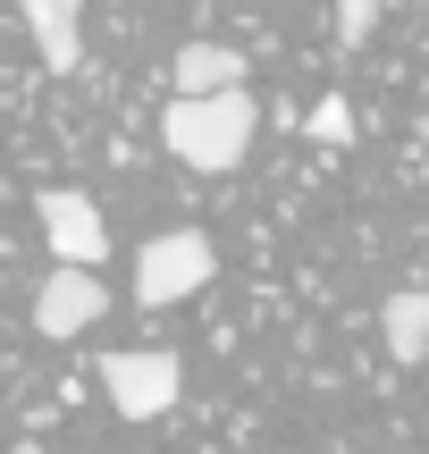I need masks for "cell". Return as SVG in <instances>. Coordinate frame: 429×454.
I'll list each match as a JSON object with an SVG mask.
<instances>
[{
  "label": "cell",
  "instance_id": "obj_1",
  "mask_svg": "<svg viewBox=\"0 0 429 454\" xmlns=\"http://www.w3.org/2000/svg\"><path fill=\"white\" fill-rule=\"evenodd\" d=\"M253 127H261V110H253L245 84H228V93H177L160 110V144L185 168H202V177H228L253 152Z\"/></svg>",
  "mask_w": 429,
  "mask_h": 454
},
{
  "label": "cell",
  "instance_id": "obj_2",
  "mask_svg": "<svg viewBox=\"0 0 429 454\" xmlns=\"http://www.w3.org/2000/svg\"><path fill=\"white\" fill-rule=\"evenodd\" d=\"M211 278H219V244L202 236V227H168V236H152L144 253H135V303L168 311V303H185V294H202Z\"/></svg>",
  "mask_w": 429,
  "mask_h": 454
},
{
  "label": "cell",
  "instance_id": "obj_3",
  "mask_svg": "<svg viewBox=\"0 0 429 454\" xmlns=\"http://www.w3.org/2000/svg\"><path fill=\"white\" fill-rule=\"evenodd\" d=\"M101 395L118 404V421H160L185 395V371H177L168 345H127V354L101 362Z\"/></svg>",
  "mask_w": 429,
  "mask_h": 454
},
{
  "label": "cell",
  "instance_id": "obj_4",
  "mask_svg": "<svg viewBox=\"0 0 429 454\" xmlns=\"http://www.w3.org/2000/svg\"><path fill=\"white\" fill-rule=\"evenodd\" d=\"M101 311H110V286H101L93 270H76V261H59V270L43 278V294H34V328H43V337H84Z\"/></svg>",
  "mask_w": 429,
  "mask_h": 454
},
{
  "label": "cell",
  "instance_id": "obj_5",
  "mask_svg": "<svg viewBox=\"0 0 429 454\" xmlns=\"http://www.w3.org/2000/svg\"><path fill=\"white\" fill-rule=\"evenodd\" d=\"M43 236L59 261H76V270H93L101 253H110V227H101L93 194H76V185H59V194H43Z\"/></svg>",
  "mask_w": 429,
  "mask_h": 454
},
{
  "label": "cell",
  "instance_id": "obj_6",
  "mask_svg": "<svg viewBox=\"0 0 429 454\" xmlns=\"http://www.w3.org/2000/svg\"><path fill=\"white\" fill-rule=\"evenodd\" d=\"M17 17H26L51 76H76L84 67V0H17Z\"/></svg>",
  "mask_w": 429,
  "mask_h": 454
},
{
  "label": "cell",
  "instance_id": "obj_7",
  "mask_svg": "<svg viewBox=\"0 0 429 454\" xmlns=\"http://www.w3.org/2000/svg\"><path fill=\"white\" fill-rule=\"evenodd\" d=\"M168 76H177V93H228V84H245V51L236 43H185L168 59Z\"/></svg>",
  "mask_w": 429,
  "mask_h": 454
},
{
  "label": "cell",
  "instance_id": "obj_8",
  "mask_svg": "<svg viewBox=\"0 0 429 454\" xmlns=\"http://www.w3.org/2000/svg\"><path fill=\"white\" fill-rule=\"evenodd\" d=\"M379 328H387V354L396 362H429V294H387Z\"/></svg>",
  "mask_w": 429,
  "mask_h": 454
},
{
  "label": "cell",
  "instance_id": "obj_9",
  "mask_svg": "<svg viewBox=\"0 0 429 454\" xmlns=\"http://www.w3.org/2000/svg\"><path fill=\"white\" fill-rule=\"evenodd\" d=\"M370 34H379V0H337V43L363 51Z\"/></svg>",
  "mask_w": 429,
  "mask_h": 454
},
{
  "label": "cell",
  "instance_id": "obj_10",
  "mask_svg": "<svg viewBox=\"0 0 429 454\" xmlns=\"http://www.w3.org/2000/svg\"><path fill=\"white\" fill-rule=\"evenodd\" d=\"M312 135H320V144H354V110H346L337 93H320V110H312Z\"/></svg>",
  "mask_w": 429,
  "mask_h": 454
}]
</instances>
